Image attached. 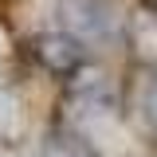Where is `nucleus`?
Wrapping results in <instances>:
<instances>
[{
	"instance_id": "2",
	"label": "nucleus",
	"mask_w": 157,
	"mask_h": 157,
	"mask_svg": "<svg viewBox=\"0 0 157 157\" xmlns=\"http://www.w3.org/2000/svg\"><path fill=\"white\" fill-rule=\"evenodd\" d=\"M59 20L71 28V36H102L114 16L106 0H59Z\"/></svg>"
},
{
	"instance_id": "1",
	"label": "nucleus",
	"mask_w": 157,
	"mask_h": 157,
	"mask_svg": "<svg viewBox=\"0 0 157 157\" xmlns=\"http://www.w3.org/2000/svg\"><path fill=\"white\" fill-rule=\"evenodd\" d=\"M32 47H36V59L51 71V75H71L78 63L86 59L78 36H71V32H47V36H39Z\"/></svg>"
}]
</instances>
